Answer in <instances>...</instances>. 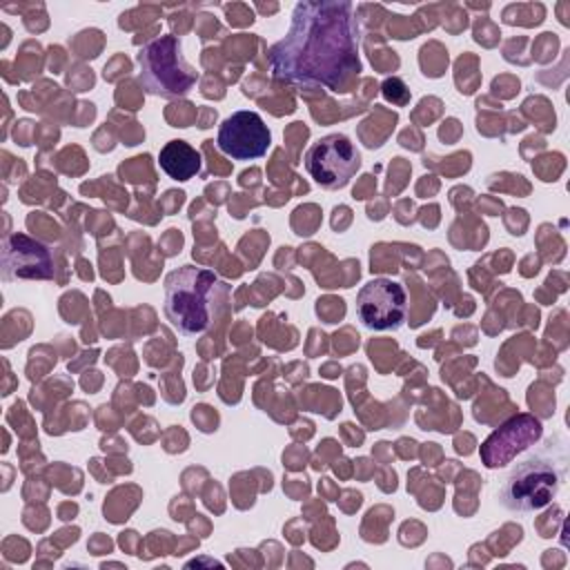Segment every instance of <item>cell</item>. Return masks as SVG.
<instances>
[{"instance_id": "6da1fadb", "label": "cell", "mask_w": 570, "mask_h": 570, "mask_svg": "<svg viewBox=\"0 0 570 570\" xmlns=\"http://www.w3.org/2000/svg\"><path fill=\"white\" fill-rule=\"evenodd\" d=\"M358 20L350 0H301L287 33L267 49L274 80L345 91L361 71Z\"/></svg>"}, {"instance_id": "7a4b0ae2", "label": "cell", "mask_w": 570, "mask_h": 570, "mask_svg": "<svg viewBox=\"0 0 570 570\" xmlns=\"http://www.w3.org/2000/svg\"><path fill=\"white\" fill-rule=\"evenodd\" d=\"M568 474V441L561 432L528 448L499 490V503L512 512L543 510L559 494Z\"/></svg>"}, {"instance_id": "3957f363", "label": "cell", "mask_w": 570, "mask_h": 570, "mask_svg": "<svg viewBox=\"0 0 570 570\" xmlns=\"http://www.w3.org/2000/svg\"><path fill=\"white\" fill-rule=\"evenodd\" d=\"M227 296L229 285L214 269L183 265L165 276L163 312L178 334L198 336L209 330Z\"/></svg>"}, {"instance_id": "277c9868", "label": "cell", "mask_w": 570, "mask_h": 570, "mask_svg": "<svg viewBox=\"0 0 570 570\" xmlns=\"http://www.w3.org/2000/svg\"><path fill=\"white\" fill-rule=\"evenodd\" d=\"M136 62L142 89L165 100L185 98L198 82V71L183 56L180 38L171 33L142 45L136 53Z\"/></svg>"}, {"instance_id": "5b68a950", "label": "cell", "mask_w": 570, "mask_h": 570, "mask_svg": "<svg viewBox=\"0 0 570 570\" xmlns=\"http://www.w3.org/2000/svg\"><path fill=\"white\" fill-rule=\"evenodd\" d=\"M303 165L323 189H343L361 169V151L345 134H327L312 142Z\"/></svg>"}, {"instance_id": "8992f818", "label": "cell", "mask_w": 570, "mask_h": 570, "mask_svg": "<svg viewBox=\"0 0 570 570\" xmlns=\"http://www.w3.org/2000/svg\"><path fill=\"white\" fill-rule=\"evenodd\" d=\"M356 316L374 332L399 330L407 318V292L392 278H372L356 294Z\"/></svg>"}, {"instance_id": "52a82bcc", "label": "cell", "mask_w": 570, "mask_h": 570, "mask_svg": "<svg viewBox=\"0 0 570 570\" xmlns=\"http://www.w3.org/2000/svg\"><path fill=\"white\" fill-rule=\"evenodd\" d=\"M272 145V131L261 114L240 109L227 116L216 136V147L232 160H256L267 154Z\"/></svg>"}, {"instance_id": "ba28073f", "label": "cell", "mask_w": 570, "mask_h": 570, "mask_svg": "<svg viewBox=\"0 0 570 570\" xmlns=\"http://www.w3.org/2000/svg\"><path fill=\"white\" fill-rule=\"evenodd\" d=\"M2 281H49L53 278V256L40 240L13 232L2 238L0 252Z\"/></svg>"}, {"instance_id": "9c48e42d", "label": "cell", "mask_w": 570, "mask_h": 570, "mask_svg": "<svg viewBox=\"0 0 570 570\" xmlns=\"http://www.w3.org/2000/svg\"><path fill=\"white\" fill-rule=\"evenodd\" d=\"M543 434V425L532 414H517L494 430L481 445L483 465L494 470L510 463L519 452L534 445Z\"/></svg>"}, {"instance_id": "30bf717a", "label": "cell", "mask_w": 570, "mask_h": 570, "mask_svg": "<svg viewBox=\"0 0 570 570\" xmlns=\"http://www.w3.org/2000/svg\"><path fill=\"white\" fill-rule=\"evenodd\" d=\"M160 169L174 180H189L200 174V154L185 140H169L158 154Z\"/></svg>"}]
</instances>
